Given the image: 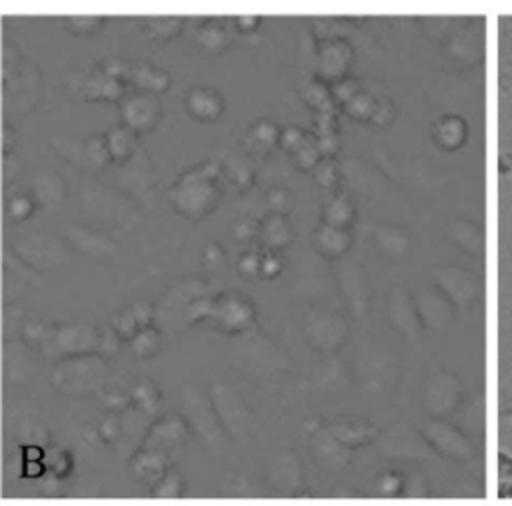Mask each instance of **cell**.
Listing matches in <instances>:
<instances>
[{"label": "cell", "instance_id": "cell-1", "mask_svg": "<svg viewBox=\"0 0 512 506\" xmlns=\"http://www.w3.org/2000/svg\"><path fill=\"white\" fill-rule=\"evenodd\" d=\"M222 166L218 160H204L180 172L168 190L176 214L188 220H204L220 202Z\"/></svg>", "mask_w": 512, "mask_h": 506}, {"label": "cell", "instance_id": "cell-2", "mask_svg": "<svg viewBox=\"0 0 512 506\" xmlns=\"http://www.w3.org/2000/svg\"><path fill=\"white\" fill-rule=\"evenodd\" d=\"M80 212L94 226L104 232L130 230L140 220V206L132 202L114 186H104L96 180H86L80 186Z\"/></svg>", "mask_w": 512, "mask_h": 506}, {"label": "cell", "instance_id": "cell-3", "mask_svg": "<svg viewBox=\"0 0 512 506\" xmlns=\"http://www.w3.org/2000/svg\"><path fill=\"white\" fill-rule=\"evenodd\" d=\"M12 254L34 270H50L66 260V250H70L62 238H54L42 232H26L10 240Z\"/></svg>", "mask_w": 512, "mask_h": 506}, {"label": "cell", "instance_id": "cell-4", "mask_svg": "<svg viewBox=\"0 0 512 506\" xmlns=\"http://www.w3.org/2000/svg\"><path fill=\"white\" fill-rule=\"evenodd\" d=\"M68 90L82 102H114L128 94V82L104 72L98 64L84 72H70Z\"/></svg>", "mask_w": 512, "mask_h": 506}, {"label": "cell", "instance_id": "cell-5", "mask_svg": "<svg viewBox=\"0 0 512 506\" xmlns=\"http://www.w3.org/2000/svg\"><path fill=\"white\" fill-rule=\"evenodd\" d=\"M52 146L66 162L74 164L82 172H100L112 164L104 134H90L84 138L58 136L52 140Z\"/></svg>", "mask_w": 512, "mask_h": 506}, {"label": "cell", "instance_id": "cell-6", "mask_svg": "<svg viewBox=\"0 0 512 506\" xmlns=\"http://www.w3.org/2000/svg\"><path fill=\"white\" fill-rule=\"evenodd\" d=\"M116 188L138 206H150L154 198V166L144 148H140L126 164L118 166Z\"/></svg>", "mask_w": 512, "mask_h": 506}, {"label": "cell", "instance_id": "cell-7", "mask_svg": "<svg viewBox=\"0 0 512 506\" xmlns=\"http://www.w3.org/2000/svg\"><path fill=\"white\" fill-rule=\"evenodd\" d=\"M120 124L130 128L138 138L152 132L162 118V104L158 96L128 92L120 104Z\"/></svg>", "mask_w": 512, "mask_h": 506}, {"label": "cell", "instance_id": "cell-8", "mask_svg": "<svg viewBox=\"0 0 512 506\" xmlns=\"http://www.w3.org/2000/svg\"><path fill=\"white\" fill-rule=\"evenodd\" d=\"M206 320H214V326L222 332H244L254 322V308L246 296L226 292L214 296Z\"/></svg>", "mask_w": 512, "mask_h": 506}, {"label": "cell", "instance_id": "cell-9", "mask_svg": "<svg viewBox=\"0 0 512 506\" xmlns=\"http://www.w3.org/2000/svg\"><path fill=\"white\" fill-rule=\"evenodd\" d=\"M60 238L64 240V244L70 250H76V252L86 254V256L108 258L116 252L114 238L108 232L98 230V228L88 226V224H80V222L66 224L60 232Z\"/></svg>", "mask_w": 512, "mask_h": 506}, {"label": "cell", "instance_id": "cell-10", "mask_svg": "<svg viewBox=\"0 0 512 506\" xmlns=\"http://www.w3.org/2000/svg\"><path fill=\"white\" fill-rule=\"evenodd\" d=\"M30 194L34 196L36 204L44 210V212H54L62 206V202L68 196V186L64 182V178L50 170V168H42L34 174L32 184H30Z\"/></svg>", "mask_w": 512, "mask_h": 506}, {"label": "cell", "instance_id": "cell-11", "mask_svg": "<svg viewBox=\"0 0 512 506\" xmlns=\"http://www.w3.org/2000/svg\"><path fill=\"white\" fill-rule=\"evenodd\" d=\"M184 108L198 122H214L224 112V98L212 86H190L184 94Z\"/></svg>", "mask_w": 512, "mask_h": 506}, {"label": "cell", "instance_id": "cell-12", "mask_svg": "<svg viewBox=\"0 0 512 506\" xmlns=\"http://www.w3.org/2000/svg\"><path fill=\"white\" fill-rule=\"evenodd\" d=\"M192 44L198 54L212 58L224 54L232 46V36L228 28L222 24V20L216 18H204L192 34Z\"/></svg>", "mask_w": 512, "mask_h": 506}, {"label": "cell", "instance_id": "cell-13", "mask_svg": "<svg viewBox=\"0 0 512 506\" xmlns=\"http://www.w3.org/2000/svg\"><path fill=\"white\" fill-rule=\"evenodd\" d=\"M128 86L134 92L160 96L170 86V74L148 62V60H130V72H128Z\"/></svg>", "mask_w": 512, "mask_h": 506}, {"label": "cell", "instance_id": "cell-14", "mask_svg": "<svg viewBox=\"0 0 512 506\" xmlns=\"http://www.w3.org/2000/svg\"><path fill=\"white\" fill-rule=\"evenodd\" d=\"M280 140V128L272 120H254L244 136H242V146L244 154L262 158L272 152L274 146H278Z\"/></svg>", "mask_w": 512, "mask_h": 506}, {"label": "cell", "instance_id": "cell-15", "mask_svg": "<svg viewBox=\"0 0 512 506\" xmlns=\"http://www.w3.org/2000/svg\"><path fill=\"white\" fill-rule=\"evenodd\" d=\"M104 142H106L110 160H112V164H116V166L126 164V162L140 150L138 136H136L130 128H126L124 124H120V122L114 124V126H110V128L104 132Z\"/></svg>", "mask_w": 512, "mask_h": 506}, {"label": "cell", "instance_id": "cell-16", "mask_svg": "<svg viewBox=\"0 0 512 506\" xmlns=\"http://www.w3.org/2000/svg\"><path fill=\"white\" fill-rule=\"evenodd\" d=\"M256 238L264 250L280 252L290 242L292 232H290V226L284 220V216L280 212H272L264 220L258 222Z\"/></svg>", "mask_w": 512, "mask_h": 506}, {"label": "cell", "instance_id": "cell-17", "mask_svg": "<svg viewBox=\"0 0 512 506\" xmlns=\"http://www.w3.org/2000/svg\"><path fill=\"white\" fill-rule=\"evenodd\" d=\"M142 30L154 42H168L182 34L184 18H180V16H148L144 20Z\"/></svg>", "mask_w": 512, "mask_h": 506}, {"label": "cell", "instance_id": "cell-18", "mask_svg": "<svg viewBox=\"0 0 512 506\" xmlns=\"http://www.w3.org/2000/svg\"><path fill=\"white\" fill-rule=\"evenodd\" d=\"M220 166H222V174L230 182H234L238 188L246 190V188L252 186V182H254V168H252V164H250V160L246 156L232 152V154H228L220 162Z\"/></svg>", "mask_w": 512, "mask_h": 506}, {"label": "cell", "instance_id": "cell-19", "mask_svg": "<svg viewBox=\"0 0 512 506\" xmlns=\"http://www.w3.org/2000/svg\"><path fill=\"white\" fill-rule=\"evenodd\" d=\"M104 18L98 14H66L62 16L64 28L74 36H94L104 28Z\"/></svg>", "mask_w": 512, "mask_h": 506}, {"label": "cell", "instance_id": "cell-20", "mask_svg": "<svg viewBox=\"0 0 512 506\" xmlns=\"http://www.w3.org/2000/svg\"><path fill=\"white\" fill-rule=\"evenodd\" d=\"M148 318H150V308L146 304L132 306L128 312L118 316V320H116L118 334H122V336L138 334L142 330V326L148 322Z\"/></svg>", "mask_w": 512, "mask_h": 506}, {"label": "cell", "instance_id": "cell-21", "mask_svg": "<svg viewBox=\"0 0 512 506\" xmlns=\"http://www.w3.org/2000/svg\"><path fill=\"white\" fill-rule=\"evenodd\" d=\"M36 208L38 204L30 192H16L8 198V204H6V212L12 222H24L34 214Z\"/></svg>", "mask_w": 512, "mask_h": 506}, {"label": "cell", "instance_id": "cell-22", "mask_svg": "<svg viewBox=\"0 0 512 506\" xmlns=\"http://www.w3.org/2000/svg\"><path fill=\"white\" fill-rule=\"evenodd\" d=\"M232 238L236 242H250L256 238V232H258V222L252 220V218H238L234 224H232Z\"/></svg>", "mask_w": 512, "mask_h": 506}, {"label": "cell", "instance_id": "cell-23", "mask_svg": "<svg viewBox=\"0 0 512 506\" xmlns=\"http://www.w3.org/2000/svg\"><path fill=\"white\" fill-rule=\"evenodd\" d=\"M260 254L262 252H256V250H246L238 256V262H236V268L242 276H256L258 270H260Z\"/></svg>", "mask_w": 512, "mask_h": 506}, {"label": "cell", "instance_id": "cell-24", "mask_svg": "<svg viewBox=\"0 0 512 506\" xmlns=\"http://www.w3.org/2000/svg\"><path fill=\"white\" fill-rule=\"evenodd\" d=\"M280 268H282V260H280V256H278V252H268V250H264L262 254H260V270H258V274L262 276V278H274L278 272H280Z\"/></svg>", "mask_w": 512, "mask_h": 506}, {"label": "cell", "instance_id": "cell-25", "mask_svg": "<svg viewBox=\"0 0 512 506\" xmlns=\"http://www.w3.org/2000/svg\"><path fill=\"white\" fill-rule=\"evenodd\" d=\"M232 24H234V30L240 32V34H254L260 26V16L256 14H240V16H234L232 18Z\"/></svg>", "mask_w": 512, "mask_h": 506}, {"label": "cell", "instance_id": "cell-26", "mask_svg": "<svg viewBox=\"0 0 512 506\" xmlns=\"http://www.w3.org/2000/svg\"><path fill=\"white\" fill-rule=\"evenodd\" d=\"M302 144V132L298 128H284L280 132L278 146H282L286 152H294Z\"/></svg>", "mask_w": 512, "mask_h": 506}, {"label": "cell", "instance_id": "cell-27", "mask_svg": "<svg viewBox=\"0 0 512 506\" xmlns=\"http://www.w3.org/2000/svg\"><path fill=\"white\" fill-rule=\"evenodd\" d=\"M132 344H134V348H136L138 352H150L152 346L156 344V336H154L152 328H142V330L134 336Z\"/></svg>", "mask_w": 512, "mask_h": 506}, {"label": "cell", "instance_id": "cell-28", "mask_svg": "<svg viewBox=\"0 0 512 506\" xmlns=\"http://www.w3.org/2000/svg\"><path fill=\"white\" fill-rule=\"evenodd\" d=\"M222 246L218 244V242H210V244H206V248H204V252H202V258H204V262H208V264H216L220 258H222Z\"/></svg>", "mask_w": 512, "mask_h": 506}, {"label": "cell", "instance_id": "cell-29", "mask_svg": "<svg viewBox=\"0 0 512 506\" xmlns=\"http://www.w3.org/2000/svg\"><path fill=\"white\" fill-rule=\"evenodd\" d=\"M282 200H284V192H282V190H272V192L268 194V202H270V206H274V208H278V206L282 204Z\"/></svg>", "mask_w": 512, "mask_h": 506}]
</instances>
